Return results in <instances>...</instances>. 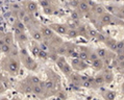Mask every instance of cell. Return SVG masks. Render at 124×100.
Returning a JSON list of instances; mask_svg holds the SVG:
<instances>
[{
  "label": "cell",
  "instance_id": "836d02e7",
  "mask_svg": "<svg viewBox=\"0 0 124 100\" xmlns=\"http://www.w3.org/2000/svg\"><path fill=\"white\" fill-rule=\"evenodd\" d=\"M14 29H15V33H16V35H17V36H20L21 33H23V30H21L20 28H18V27H15V26H14Z\"/></svg>",
  "mask_w": 124,
  "mask_h": 100
},
{
  "label": "cell",
  "instance_id": "30bf717a",
  "mask_svg": "<svg viewBox=\"0 0 124 100\" xmlns=\"http://www.w3.org/2000/svg\"><path fill=\"white\" fill-rule=\"evenodd\" d=\"M70 79H71L72 84H74L75 86H78V84H81V78H80V75H78V74L72 73V74L70 75Z\"/></svg>",
  "mask_w": 124,
  "mask_h": 100
},
{
  "label": "cell",
  "instance_id": "60d3db41",
  "mask_svg": "<svg viewBox=\"0 0 124 100\" xmlns=\"http://www.w3.org/2000/svg\"><path fill=\"white\" fill-rule=\"evenodd\" d=\"M13 100H19V99H16V98H14V99H13Z\"/></svg>",
  "mask_w": 124,
  "mask_h": 100
},
{
  "label": "cell",
  "instance_id": "5bb4252c",
  "mask_svg": "<svg viewBox=\"0 0 124 100\" xmlns=\"http://www.w3.org/2000/svg\"><path fill=\"white\" fill-rule=\"evenodd\" d=\"M104 82H105V80H104L103 74L102 75H97V76L94 78V84H98V86H102Z\"/></svg>",
  "mask_w": 124,
  "mask_h": 100
},
{
  "label": "cell",
  "instance_id": "b9f144b4",
  "mask_svg": "<svg viewBox=\"0 0 124 100\" xmlns=\"http://www.w3.org/2000/svg\"><path fill=\"white\" fill-rule=\"evenodd\" d=\"M2 100H6V99H2Z\"/></svg>",
  "mask_w": 124,
  "mask_h": 100
},
{
  "label": "cell",
  "instance_id": "cb8c5ba5",
  "mask_svg": "<svg viewBox=\"0 0 124 100\" xmlns=\"http://www.w3.org/2000/svg\"><path fill=\"white\" fill-rule=\"evenodd\" d=\"M106 45L108 46L109 49L112 50H116V45H117V42L116 41H106Z\"/></svg>",
  "mask_w": 124,
  "mask_h": 100
},
{
  "label": "cell",
  "instance_id": "d6986e66",
  "mask_svg": "<svg viewBox=\"0 0 124 100\" xmlns=\"http://www.w3.org/2000/svg\"><path fill=\"white\" fill-rule=\"evenodd\" d=\"M56 64H57V67L60 68V69H62V68L64 67L66 64H67V62H66V58L63 57V56L58 57L57 60H56Z\"/></svg>",
  "mask_w": 124,
  "mask_h": 100
},
{
  "label": "cell",
  "instance_id": "9a60e30c",
  "mask_svg": "<svg viewBox=\"0 0 124 100\" xmlns=\"http://www.w3.org/2000/svg\"><path fill=\"white\" fill-rule=\"evenodd\" d=\"M31 36H32L33 40H36V41H42V39H43L42 32L39 30H33L32 32H31Z\"/></svg>",
  "mask_w": 124,
  "mask_h": 100
},
{
  "label": "cell",
  "instance_id": "8d00e7d4",
  "mask_svg": "<svg viewBox=\"0 0 124 100\" xmlns=\"http://www.w3.org/2000/svg\"><path fill=\"white\" fill-rule=\"evenodd\" d=\"M72 18L74 19V20H77V19H79V17H78V15H77L76 13H73L72 14Z\"/></svg>",
  "mask_w": 124,
  "mask_h": 100
},
{
  "label": "cell",
  "instance_id": "9c48e42d",
  "mask_svg": "<svg viewBox=\"0 0 124 100\" xmlns=\"http://www.w3.org/2000/svg\"><path fill=\"white\" fill-rule=\"evenodd\" d=\"M91 65L95 70H101L103 68V62H102L101 58H98V60H94V62H91Z\"/></svg>",
  "mask_w": 124,
  "mask_h": 100
},
{
  "label": "cell",
  "instance_id": "ffe728a7",
  "mask_svg": "<svg viewBox=\"0 0 124 100\" xmlns=\"http://www.w3.org/2000/svg\"><path fill=\"white\" fill-rule=\"evenodd\" d=\"M67 36L69 38H76L78 36V31L76 29H68V32H67Z\"/></svg>",
  "mask_w": 124,
  "mask_h": 100
},
{
  "label": "cell",
  "instance_id": "8992f818",
  "mask_svg": "<svg viewBox=\"0 0 124 100\" xmlns=\"http://www.w3.org/2000/svg\"><path fill=\"white\" fill-rule=\"evenodd\" d=\"M78 8H79V11L81 12V13H88V12H90L91 7H90V4L88 3L87 1H84V0H81V1H79Z\"/></svg>",
  "mask_w": 124,
  "mask_h": 100
},
{
  "label": "cell",
  "instance_id": "7a4b0ae2",
  "mask_svg": "<svg viewBox=\"0 0 124 100\" xmlns=\"http://www.w3.org/2000/svg\"><path fill=\"white\" fill-rule=\"evenodd\" d=\"M24 50H25V49H23V52L25 53V57L23 58L24 65H25L26 67L28 68V69H30V70H36V64L35 62H33L32 58H30L27 54H26V52H25Z\"/></svg>",
  "mask_w": 124,
  "mask_h": 100
},
{
  "label": "cell",
  "instance_id": "2e32d148",
  "mask_svg": "<svg viewBox=\"0 0 124 100\" xmlns=\"http://www.w3.org/2000/svg\"><path fill=\"white\" fill-rule=\"evenodd\" d=\"M96 53L98 54L99 58H101V60H103V58L106 57V55H108V52H106L105 49H103V48H98L96 51Z\"/></svg>",
  "mask_w": 124,
  "mask_h": 100
},
{
  "label": "cell",
  "instance_id": "d6a6232c",
  "mask_svg": "<svg viewBox=\"0 0 124 100\" xmlns=\"http://www.w3.org/2000/svg\"><path fill=\"white\" fill-rule=\"evenodd\" d=\"M40 47H38V46H33V48H32V52H33V54L36 55V56H38V54H39V52H40Z\"/></svg>",
  "mask_w": 124,
  "mask_h": 100
},
{
  "label": "cell",
  "instance_id": "5b68a950",
  "mask_svg": "<svg viewBox=\"0 0 124 100\" xmlns=\"http://www.w3.org/2000/svg\"><path fill=\"white\" fill-rule=\"evenodd\" d=\"M41 32H42L43 38H45V39H51L53 36H54L53 30L51 28H49V27H42V29H41Z\"/></svg>",
  "mask_w": 124,
  "mask_h": 100
},
{
  "label": "cell",
  "instance_id": "d590c367",
  "mask_svg": "<svg viewBox=\"0 0 124 100\" xmlns=\"http://www.w3.org/2000/svg\"><path fill=\"white\" fill-rule=\"evenodd\" d=\"M18 39L20 41H26V36L24 35V33H21L20 36H18Z\"/></svg>",
  "mask_w": 124,
  "mask_h": 100
},
{
  "label": "cell",
  "instance_id": "f35d334b",
  "mask_svg": "<svg viewBox=\"0 0 124 100\" xmlns=\"http://www.w3.org/2000/svg\"><path fill=\"white\" fill-rule=\"evenodd\" d=\"M121 92H122V94L124 95V81H123L122 86H121Z\"/></svg>",
  "mask_w": 124,
  "mask_h": 100
},
{
  "label": "cell",
  "instance_id": "d4e9b609",
  "mask_svg": "<svg viewBox=\"0 0 124 100\" xmlns=\"http://www.w3.org/2000/svg\"><path fill=\"white\" fill-rule=\"evenodd\" d=\"M12 48H11V45H7V44H3L1 46V51H3L4 53H8L11 52Z\"/></svg>",
  "mask_w": 124,
  "mask_h": 100
},
{
  "label": "cell",
  "instance_id": "603a6c76",
  "mask_svg": "<svg viewBox=\"0 0 124 100\" xmlns=\"http://www.w3.org/2000/svg\"><path fill=\"white\" fill-rule=\"evenodd\" d=\"M23 92L25 94H29V93H32V86L30 84H26L23 88Z\"/></svg>",
  "mask_w": 124,
  "mask_h": 100
},
{
  "label": "cell",
  "instance_id": "3957f363",
  "mask_svg": "<svg viewBox=\"0 0 124 100\" xmlns=\"http://www.w3.org/2000/svg\"><path fill=\"white\" fill-rule=\"evenodd\" d=\"M51 29L54 30L55 32L60 33V35H67V32H68L67 26L62 25V24H53V25L51 26Z\"/></svg>",
  "mask_w": 124,
  "mask_h": 100
},
{
  "label": "cell",
  "instance_id": "ab89813d",
  "mask_svg": "<svg viewBox=\"0 0 124 100\" xmlns=\"http://www.w3.org/2000/svg\"><path fill=\"white\" fill-rule=\"evenodd\" d=\"M122 15H123V17H124V8L122 9Z\"/></svg>",
  "mask_w": 124,
  "mask_h": 100
},
{
  "label": "cell",
  "instance_id": "7bdbcfd3",
  "mask_svg": "<svg viewBox=\"0 0 124 100\" xmlns=\"http://www.w3.org/2000/svg\"><path fill=\"white\" fill-rule=\"evenodd\" d=\"M104 1H108V0H104Z\"/></svg>",
  "mask_w": 124,
  "mask_h": 100
},
{
  "label": "cell",
  "instance_id": "277c9868",
  "mask_svg": "<svg viewBox=\"0 0 124 100\" xmlns=\"http://www.w3.org/2000/svg\"><path fill=\"white\" fill-rule=\"evenodd\" d=\"M7 69H8V71L11 73H17L19 70V63L16 62V60H11V62L8 63V65H7Z\"/></svg>",
  "mask_w": 124,
  "mask_h": 100
},
{
  "label": "cell",
  "instance_id": "52a82bcc",
  "mask_svg": "<svg viewBox=\"0 0 124 100\" xmlns=\"http://www.w3.org/2000/svg\"><path fill=\"white\" fill-rule=\"evenodd\" d=\"M102 96L105 100H115L117 97V93L114 91H105Z\"/></svg>",
  "mask_w": 124,
  "mask_h": 100
},
{
  "label": "cell",
  "instance_id": "ac0fdd59",
  "mask_svg": "<svg viewBox=\"0 0 124 100\" xmlns=\"http://www.w3.org/2000/svg\"><path fill=\"white\" fill-rule=\"evenodd\" d=\"M89 55L90 54H88V52H86L84 50H80L78 53V58H80V60H84V62H86V60H89Z\"/></svg>",
  "mask_w": 124,
  "mask_h": 100
},
{
  "label": "cell",
  "instance_id": "6da1fadb",
  "mask_svg": "<svg viewBox=\"0 0 124 100\" xmlns=\"http://www.w3.org/2000/svg\"><path fill=\"white\" fill-rule=\"evenodd\" d=\"M72 67L74 68L75 70H84L88 67V65L84 60H81L80 58L76 57L74 60H72Z\"/></svg>",
  "mask_w": 124,
  "mask_h": 100
},
{
  "label": "cell",
  "instance_id": "4dcf8cb0",
  "mask_svg": "<svg viewBox=\"0 0 124 100\" xmlns=\"http://www.w3.org/2000/svg\"><path fill=\"white\" fill-rule=\"evenodd\" d=\"M49 4H50L49 0H41V5H42L44 8H47V7H49Z\"/></svg>",
  "mask_w": 124,
  "mask_h": 100
},
{
  "label": "cell",
  "instance_id": "1f68e13d",
  "mask_svg": "<svg viewBox=\"0 0 124 100\" xmlns=\"http://www.w3.org/2000/svg\"><path fill=\"white\" fill-rule=\"evenodd\" d=\"M18 16H19V18H20V19H23V20H24V18L26 17V14H25V12H24L23 9H20L19 13H18Z\"/></svg>",
  "mask_w": 124,
  "mask_h": 100
},
{
  "label": "cell",
  "instance_id": "44dd1931",
  "mask_svg": "<svg viewBox=\"0 0 124 100\" xmlns=\"http://www.w3.org/2000/svg\"><path fill=\"white\" fill-rule=\"evenodd\" d=\"M123 50H124V41H119V42H117L116 51H118V52H123Z\"/></svg>",
  "mask_w": 124,
  "mask_h": 100
},
{
  "label": "cell",
  "instance_id": "4fadbf2b",
  "mask_svg": "<svg viewBox=\"0 0 124 100\" xmlns=\"http://www.w3.org/2000/svg\"><path fill=\"white\" fill-rule=\"evenodd\" d=\"M43 91H44V88L41 86V84H35V86H32V93L33 94L41 95V94H43Z\"/></svg>",
  "mask_w": 124,
  "mask_h": 100
},
{
  "label": "cell",
  "instance_id": "f546056e",
  "mask_svg": "<svg viewBox=\"0 0 124 100\" xmlns=\"http://www.w3.org/2000/svg\"><path fill=\"white\" fill-rule=\"evenodd\" d=\"M15 27H18V28H20L21 30H24V24L22 23L21 21H16L15 22Z\"/></svg>",
  "mask_w": 124,
  "mask_h": 100
},
{
  "label": "cell",
  "instance_id": "8fae6325",
  "mask_svg": "<svg viewBox=\"0 0 124 100\" xmlns=\"http://www.w3.org/2000/svg\"><path fill=\"white\" fill-rule=\"evenodd\" d=\"M26 9L30 13H35V12L38 9V4L36 2H32V1H28L27 4H26Z\"/></svg>",
  "mask_w": 124,
  "mask_h": 100
},
{
  "label": "cell",
  "instance_id": "f1b7e54d",
  "mask_svg": "<svg viewBox=\"0 0 124 100\" xmlns=\"http://www.w3.org/2000/svg\"><path fill=\"white\" fill-rule=\"evenodd\" d=\"M95 13L97 15H103L104 14V8L102 6H96L95 7Z\"/></svg>",
  "mask_w": 124,
  "mask_h": 100
},
{
  "label": "cell",
  "instance_id": "83f0119b",
  "mask_svg": "<svg viewBox=\"0 0 124 100\" xmlns=\"http://www.w3.org/2000/svg\"><path fill=\"white\" fill-rule=\"evenodd\" d=\"M99 56H98V54H97L96 52H92L91 54L89 55V60H91V62H94V60H98Z\"/></svg>",
  "mask_w": 124,
  "mask_h": 100
},
{
  "label": "cell",
  "instance_id": "ba28073f",
  "mask_svg": "<svg viewBox=\"0 0 124 100\" xmlns=\"http://www.w3.org/2000/svg\"><path fill=\"white\" fill-rule=\"evenodd\" d=\"M112 16L109 14H105L104 13L103 15H101V23L103 25H108V24L112 23Z\"/></svg>",
  "mask_w": 124,
  "mask_h": 100
},
{
  "label": "cell",
  "instance_id": "4316f807",
  "mask_svg": "<svg viewBox=\"0 0 124 100\" xmlns=\"http://www.w3.org/2000/svg\"><path fill=\"white\" fill-rule=\"evenodd\" d=\"M103 77H104V80H105V82H111L112 80H113V75L111 74V73H105V74H103Z\"/></svg>",
  "mask_w": 124,
  "mask_h": 100
},
{
  "label": "cell",
  "instance_id": "e575fe53",
  "mask_svg": "<svg viewBox=\"0 0 124 100\" xmlns=\"http://www.w3.org/2000/svg\"><path fill=\"white\" fill-rule=\"evenodd\" d=\"M67 51V49H66V47H60V48H58V51H57V53H60V54H64V53Z\"/></svg>",
  "mask_w": 124,
  "mask_h": 100
},
{
  "label": "cell",
  "instance_id": "484cf974",
  "mask_svg": "<svg viewBox=\"0 0 124 100\" xmlns=\"http://www.w3.org/2000/svg\"><path fill=\"white\" fill-rule=\"evenodd\" d=\"M38 56L40 58H42V60H47L48 58V54H47V51H44V50H40V52H39Z\"/></svg>",
  "mask_w": 124,
  "mask_h": 100
},
{
  "label": "cell",
  "instance_id": "e0dca14e",
  "mask_svg": "<svg viewBox=\"0 0 124 100\" xmlns=\"http://www.w3.org/2000/svg\"><path fill=\"white\" fill-rule=\"evenodd\" d=\"M60 70H62V72L64 73L65 75H71L72 74V68L70 67V66L68 65V64H66Z\"/></svg>",
  "mask_w": 124,
  "mask_h": 100
},
{
  "label": "cell",
  "instance_id": "74e56055",
  "mask_svg": "<svg viewBox=\"0 0 124 100\" xmlns=\"http://www.w3.org/2000/svg\"><path fill=\"white\" fill-rule=\"evenodd\" d=\"M90 35H92L93 36H98V33H97L95 30H90Z\"/></svg>",
  "mask_w": 124,
  "mask_h": 100
},
{
  "label": "cell",
  "instance_id": "7c38bea8",
  "mask_svg": "<svg viewBox=\"0 0 124 100\" xmlns=\"http://www.w3.org/2000/svg\"><path fill=\"white\" fill-rule=\"evenodd\" d=\"M40 84L45 90H52L53 88H54V82H53L52 80H46V81H42Z\"/></svg>",
  "mask_w": 124,
  "mask_h": 100
},
{
  "label": "cell",
  "instance_id": "7402d4cb",
  "mask_svg": "<svg viewBox=\"0 0 124 100\" xmlns=\"http://www.w3.org/2000/svg\"><path fill=\"white\" fill-rule=\"evenodd\" d=\"M41 79L39 78L38 76H31L30 77V82L29 84H31V86H35V84H41Z\"/></svg>",
  "mask_w": 124,
  "mask_h": 100
}]
</instances>
